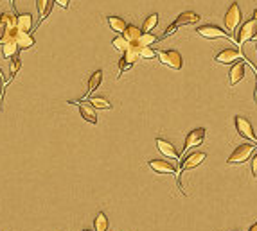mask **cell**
<instances>
[{
	"instance_id": "d6986e66",
	"label": "cell",
	"mask_w": 257,
	"mask_h": 231,
	"mask_svg": "<svg viewBox=\"0 0 257 231\" xmlns=\"http://www.w3.org/2000/svg\"><path fill=\"white\" fill-rule=\"evenodd\" d=\"M123 36H124V39H126L129 45H137V43H139L140 36H142V29L135 27V25H128V27H126V31L123 33Z\"/></svg>"
},
{
	"instance_id": "ffe728a7",
	"label": "cell",
	"mask_w": 257,
	"mask_h": 231,
	"mask_svg": "<svg viewBox=\"0 0 257 231\" xmlns=\"http://www.w3.org/2000/svg\"><path fill=\"white\" fill-rule=\"evenodd\" d=\"M17 47L18 50H25V49H31L34 47V38L31 33H20L18 31L17 34Z\"/></svg>"
},
{
	"instance_id": "4316f807",
	"label": "cell",
	"mask_w": 257,
	"mask_h": 231,
	"mask_svg": "<svg viewBox=\"0 0 257 231\" xmlns=\"http://www.w3.org/2000/svg\"><path fill=\"white\" fill-rule=\"evenodd\" d=\"M137 49H139L140 59H153V58H157V52H155L153 47H142V45H137Z\"/></svg>"
},
{
	"instance_id": "d4e9b609",
	"label": "cell",
	"mask_w": 257,
	"mask_h": 231,
	"mask_svg": "<svg viewBox=\"0 0 257 231\" xmlns=\"http://www.w3.org/2000/svg\"><path fill=\"white\" fill-rule=\"evenodd\" d=\"M157 23H158V15L153 13V15H150V17L144 20V23H142V33H151L153 29L157 27Z\"/></svg>"
},
{
	"instance_id": "277c9868",
	"label": "cell",
	"mask_w": 257,
	"mask_h": 231,
	"mask_svg": "<svg viewBox=\"0 0 257 231\" xmlns=\"http://www.w3.org/2000/svg\"><path fill=\"white\" fill-rule=\"evenodd\" d=\"M254 149H256L254 143H250V142L243 143V145H239L234 153L230 154V158L227 160V163H229V165H241V163H245V161L252 156Z\"/></svg>"
},
{
	"instance_id": "2e32d148",
	"label": "cell",
	"mask_w": 257,
	"mask_h": 231,
	"mask_svg": "<svg viewBox=\"0 0 257 231\" xmlns=\"http://www.w3.org/2000/svg\"><path fill=\"white\" fill-rule=\"evenodd\" d=\"M17 27L20 33H31L33 34L34 29V20L31 13H22V15H17Z\"/></svg>"
},
{
	"instance_id": "83f0119b",
	"label": "cell",
	"mask_w": 257,
	"mask_h": 231,
	"mask_svg": "<svg viewBox=\"0 0 257 231\" xmlns=\"http://www.w3.org/2000/svg\"><path fill=\"white\" fill-rule=\"evenodd\" d=\"M112 45H113V49L119 50V52H123V54H124V52H126V50L129 49V43H128V41H126V39H124L123 34H117V38L113 39Z\"/></svg>"
},
{
	"instance_id": "d6a6232c",
	"label": "cell",
	"mask_w": 257,
	"mask_h": 231,
	"mask_svg": "<svg viewBox=\"0 0 257 231\" xmlns=\"http://www.w3.org/2000/svg\"><path fill=\"white\" fill-rule=\"evenodd\" d=\"M2 34H4V25L0 23V39H2Z\"/></svg>"
},
{
	"instance_id": "d590c367",
	"label": "cell",
	"mask_w": 257,
	"mask_h": 231,
	"mask_svg": "<svg viewBox=\"0 0 257 231\" xmlns=\"http://www.w3.org/2000/svg\"><path fill=\"white\" fill-rule=\"evenodd\" d=\"M85 231H90V230H85Z\"/></svg>"
},
{
	"instance_id": "7c38bea8",
	"label": "cell",
	"mask_w": 257,
	"mask_h": 231,
	"mask_svg": "<svg viewBox=\"0 0 257 231\" xmlns=\"http://www.w3.org/2000/svg\"><path fill=\"white\" fill-rule=\"evenodd\" d=\"M68 104H78L79 106V113L83 116L85 120L90 122V124H97V113L88 102H85V100H70Z\"/></svg>"
},
{
	"instance_id": "e575fe53",
	"label": "cell",
	"mask_w": 257,
	"mask_h": 231,
	"mask_svg": "<svg viewBox=\"0 0 257 231\" xmlns=\"http://www.w3.org/2000/svg\"><path fill=\"white\" fill-rule=\"evenodd\" d=\"M256 102H257V86H256Z\"/></svg>"
},
{
	"instance_id": "ac0fdd59",
	"label": "cell",
	"mask_w": 257,
	"mask_h": 231,
	"mask_svg": "<svg viewBox=\"0 0 257 231\" xmlns=\"http://www.w3.org/2000/svg\"><path fill=\"white\" fill-rule=\"evenodd\" d=\"M101 83H103V70H95L94 74L88 77V88H86V94H85L79 100H86V99H88V95L99 88Z\"/></svg>"
},
{
	"instance_id": "6da1fadb",
	"label": "cell",
	"mask_w": 257,
	"mask_h": 231,
	"mask_svg": "<svg viewBox=\"0 0 257 231\" xmlns=\"http://www.w3.org/2000/svg\"><path fill=\"white\" fill-rule=\"evenodd\" d=\"M198 22H200V17H198L194 11L182 13V15H178V17H176V20H174V22L171 23L168 29H166V33L160 36V39H166L168 36H171L173 33H176V29L182 27V25H191V23H198Z\"/></svg>"
},
{
	"instance_id": "44dd1931",
	"label": "cell",
	"mask_w": 257,
	"mask_h": 231,
	"mask_svg": "<svg viewBox=\"0 0 257 231\" xmlns=\"http://www.w3.org/2000/svg\"><path fill=\"white\" fill-rule=\"evenodd\" d=\"M88 104L94 108V110H112V102L107 99V97H90Z\"/></svg>"
},
{
	"instance_id": "8fae6325",
	"label": "cell",
	"mask_w": 257,
	"mask_h": 231,
	"mask_svg": "<svg viewBox=\"0 0 257 231\" xmlns=\"http://www.w3.org/2000/svg\"><path fill=\"white\" fill-rule=\"evenodd\" d=\"M245 68H246L245 59H241V61H237L236 65H232V68H230V72H229V84H230V88H234L236 84L243 81V77H245Z\"/></svg>"
},
{
	"instance_id": "484cf974",
	"label": "cell",
	"mask_w": 257,
	"mask_h": 231,
	"mask_svg": "<svg viewBox=\"0 0 257 231\" xmlns=\"http://www.w3.org/2000/svg\"><path fill=\"white\" fill-rule=\"evenodd\" d=\"M94 228H95V231H108V217L103 213V212H99L97 217H95Z\"/></svg>"
},
{
	"instance_id": "f546056e",
	"label": "cell",
	"mask_w": 257,
	"mask_h": 231,
	"mask_svg": "<svg viewBox=\"0 0 257 231\" xmlns=\"http://www.w3.org/2000/svg\"><path fill=\"white\" fill-rule=\"evenodd\" d=\"M252 174L257 177V153L254 154V158H252Z\"/></svg>"
},
{
	"instance_id": "1f68e13d",
	"label": "cell",
	"mask_w": 257,
	"mask_h": 231,
	"mask_svg": "<svg viewBox=\"0 0 257 231\" xmlns=\"http://www.w3.org/2000/svg\"><path fill=\"white\" fill-rule=\"evenodd\" d=\"M248 231H257V222H254V224H252V228Z\"/></svg>"
},
{
	"instance_id": "e0dca14e",
	"label": "cell",
	"mask_w": 257,
	"mask_h": 231,
	"mask_svg": "<svg viewBox=\"0 0 257 231\" xmlns=\"http://www.w3.org/2000/svg\"><path fill=\"white\" fill-rule=\"evenodd\" d=\"M148 165L157 172V174H173V172H176V167L166 160H150Z\"/></svg>"
},
{
	"instance_id": "5b68a950",
	"label": "cell",
	"mask_w": 257,
	"mask_h": 231,
	"mask_svg": "<svg viewBox=\"0 0 257 231\" xmlns=\"http://www.w3.org/2000/svg\"><path fill=\"white\" fill-rule=\"evenodd\" d=\"M256 34H257V20L250 18V20H246V22L239 27V31H237V38H236V43L241 47L243 43L254 39Z\"/></svg>"
},
{
	"instance_id": "9a60e30c",
	"label": "cell",
	"mask_w": 257,
	"mask_h": 231,
	"mask_svg": "<svg viewBox=\"0 0 257 231\" xmlns=\"http://www.w3.org/2000/svg\"><path fill=\"white\" fill-rule=\"evenodd\" d=\"M157 149L160 151V153L166 156V158H171V160H178L180 154L176 153V149H174V145L169 140H164V138H157Z\"/></svg>"
},
{
	"instance_id": "52a82bcc",
	"label": "cell",
	"mask_w": 257,
	"mask_h": 231,
	"mask_svg": "<svg viewBox=\"0 0 257 231\" xmlns=\"http://www.w3.org/2000/svg\"><path fill=\"white\" fill-rule=\"evenodd\" d=\"M198 34H200V36H203V38H207V39L225 38V39H230L232 43H236V39L232 38V36H229V34L225 33L221 27H218V25H203V27L198 29ZM236 45H237V43H236Z\"/></svg>"
},
{
	"instance_id": "7a4b0ae2",
	"label": "cell",
	"mask_w": 257,
	"mask_h": 231,
	"mask_svg": "<svg viewBox=\"0 0 257 231\" xmlns=\"http://www.w3.org/2000/svg\"><path fill=\"white\" fill-rule=\"evenodd\" d=\"M234 124H236V131L239 135L241 138H246V142L254 143L257 147V136L254 133V127H252L250 120L245 118V116H236L234 118Z\"/></svg>"
},
{
	"instance_id": "603a6c76",
	"label": "cell",
	"mask_w": 257,
	"mask_h": 231,
	"mask_svg": "<svg viewBox=\"0 0 257 231\" xmlns=\"http://www.w3.org/2000/svg\"><path fill=\"white\" fill-rule=\"evenodd\" d=\"M0 23L4 25V29H13V27H17V15H13V13L4 11L2 15H0Z\"/></svg>"
},
{
	"instance_id": "ba28073f",
	"label": "cell",
	"mask_w": 257,
	"mask_h": 231,
	"mask_svg": "<svg viewBox=\"0 0 257 231\" xmlns=\"http://www.w3.org/2000/svg\"><path fill=\"white\" fill-rule=\"evenodd\" d=\"M241 9H239V6L237 4H232V6L227 9V15H225V18H223V22H225V27H227V31H236V27L239 25V22H241Z\"/></svg>"
},
{
	"instance_id": "9c48e42d",
	"label": "cell",
	"mask_w": 257,
	"mask_h": 231,
	"mask_svg": "<svg viewBox=\"0 0 257 231\" xmlns=\"http://www.w3.org/2000/svg\"><path fill=\"white\" fill-rule=\"evenodd\" d=\"M241 59H243V54H241L239 49H225L214 58V61H216V63H221V65H232L234 61H241Z\"/></svg>"
},
{
	"instance_id": "cb8c5ba5",
	"label": "cell",
	"mask_w": 257,
	"mask_h": 231,
	"mask_svg": "<svg viewBox=\"0 0 257 231\" xmlns=\"http://www.w3.org/2000/svg\"><path fill=\"white\" fill-rule=\"evenodd\" d=\"M20 68H22V61H20V58H18V56L11 58V61H9V81H7V84L11 83L13 79L17 77V74L20 72Z\"/></svg>"
},
{
	"instance_id": "5bb4252c",
	"label": "cell",
	"mask_w": 257,
	"mask_h": 231,
	"mask_svg": "<svg viewBox=\"0 0 257 231\" xmlns=\"http://www.w3.org/2000/svg\"><path fill=\"white\" fill-rule=\"evenodd\" d=\"M52 7H54V0H36V9H38V13H40V20L34 29H38L40 25L49 18Z\"/></svg>"
},
{
	"instance_id": "836d02e7",
	"label": "cell",
	"mask_w": 257,
	"mask_h": 231,
	"mask_svg": "<svg viewBox=\"0 0 257 231\" xmlns=\"http://www.w3.org/2000/svg\"><path fill=\"white\" fill-rule=\"evenodd\" d=\"M252 18H254V20H257V9H256V11H254V15H252Z\"/></svg>"
},
{
	"instance_id": "3957f363",
	"label": "cell",
	"mask_w": 257,
	"mask_h": 231,
	"mask_svg": "<svg viewBox=\"0 0 257 231\" xmlns=\"http://www.w3.org/2000/svg\"><path fill=\"white\" fill-rule=\"evenodd\" d=\"M140 58H139V49H137V45H129V49L126 50L123 54V58L119 59V74H117V79L121 76H123L124 72L126 70H129L131 66L139 61Z\"/></svg>"
},
{
	"instance_id": "7402d4cb",
	"label": "cell",
	"mask_w": 257,
	"mask_h": 231,
	"mask_svg": "<svg viewBox=\"0 0 257 231\" xmlns=\"http://www.w3.org/2000/svg\"><path fill=\"white\" fill-rule=\"evenodd\" d=\"M108 25H110L112 31H115L117 34H123L124 31H126V27H128V23L119 17H108Z\"/></svg>"
},
{
	"instance_id": "f1b7e54d",
	"label": "cell",
	"mask_w": 257,
	"mask_h": 231,
	"mask_svg": "<svg viewBox=\"0 0 257 231\" xmlns=\"http://www.w3.org/2000/svg\"><path fill=\"white\" fill-rule=\"evenodd\" d=\"M158 38L155 36V34H151V33H142V36H140L139 39V43L137 45H142V47H151L153 43H157Z\"/></svg>"
},
{
	"instance_id": "30bf717a",
	"label": "cell",
	"mask_w": 257,
	"mask_h": 231,
	"mask_svg": "<svg viewBox=\"0 0 257 231\" xmlns=\"http://www.w3.org/2000/svg\"><path fill=\"white\" fill-rule=\"evenodd\" d=\"M203 140H205V129H203V127H196L194 131H191L189 135H187V138H185L184 153H187V151H189V149H193V147H198V145H201V143H203Z\"/></svg>"
},
{
	"instance_id": "8992f818",
	"label": "cell",
	"mask_w": 257,
	"mask_h": 231,
	"mask_svg": "<svg viewBox=\"0 0 257 231\" xmlns=\"http://www.w3.org/2000/svg\"><path fill=\"white\" fill-rule=\"evenodd\" d=\"M157 56L162 65L169 66L173 70H180L182 68V56H180L178 50H160Z\"/></svg>"
},
{
	"instance_id": "4fadbf2b",
	"label": "cell",
	"mask_w": 257,
	"mask_h": 231,
	"mask_svg": "<svg viewBox=\"0 0 257 231\" xmlns=\"http://www.w3.org/2000/svg\"><path fill=\"white\" fill-rule=\"evenodd\" d=\"M205 160H207V154L205 153H193V154H189V156H185L184 158V161H182V169H180V171L182 172L191 171V169L201 165Z\"/></svg>"
},
{
	"instance_id": "4dcf8cb0",
	"label": "cell",
	"mask_w": 257,
	"mask_h": 231,
	"mask_svg": "<svg viewBox=\"0 0 257 231\" xmlns=\"http://www.w3.org/2000/svg\"><path fill=\"white\" fill-rule=\"evenodd\" d=\"M54 4H58V6L63 7V9H67V7H68V0H54Z\"/></svg>"
}]
</instances>
